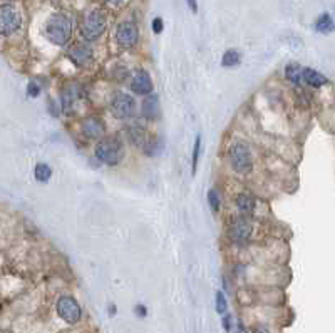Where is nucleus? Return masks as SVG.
I'll list each match as a JSON object with an SVG mask.
<instances>
[{"mask_svg":"<svg viewBox=\"0 0 335 333\" xmlns=\"http://www.w3.org/2000/svg\"><path fill=\"white\" fill-rule=\"evenodd\" d=\"M45 35L52 44L66 45L72 35V22L66 13H54L45 24Z\"/></svg>","mask_w":335,"mask_h":333,"instance_id":"f257e3e1","label":"nucleus"},{"mask_svg":"<svg viewBox=\"0 0 335 333\" xmlns=\"http://www.w3.org/2000/svg\"><path fill=\"white\" fill-rule=\"evenodd\" d=\"M96 158L103 164L108 166H116L124 158V144L116 136H108V138L101 139L94 149Z\"/></svg>","mask_w":335,"mask_h":333,"instance_id":"f03ea898","label":"nucleus"},{"mask_svg":"<svg viewBox=\"0 0 335 333\" xmlns=\"http://www.w3.org/2000/svg\"><path fill=\"white\" fill-rule=\"evenodd\" d=\"M106 25H108L106 13L101 10V8H93V10H87L84 15H82L81 34L86 40L91 42V40L99 39L101 35L104 34Z\"/></svg>","mask_w":335,"mask_h":333,"instance_id":"7ed1b4c3","label":"nucleus"},{"mask_svg":"<svg viewBox=\"0 0 335 333\" xmlns=\"http://www.w3.org/2000/svg\"><path fill=\"white\" fill-rule=\"evenodd\" d=\"M228 158H230V164H231L233 169L236 172H241V174L250 172V169L253 167L248 146L245 143H241V141H235V143L230 146Z\"/></svg>","mask_w":335,"mask_h":333,"instance_id":"20e7f679","label":"nucleus"},{"mask_svg":"<svg viewBox=\"0 0 335 333\" xmlns=\"http://www.w3.org/2000/svg\"><path fill=\"white\" fill-rule=\"evenodd\" d=\"M22 17L12 3H2L0 5V35H10L20 29Z\"/></svg>","mask_w":335,"mask_h":333,"instance_id":"39448f33","label":"nucleus"},{"mask_svg":"<svg viewBox=\"0 0 335 333\" xmlns=\"http://www.w3.org/2000/svg\"><path fill=\"white\" fill-rule=\"evenodd\" d=\"M251 223L245 216H235L231 218L230 226H228V238L235 245H245L251 236Z\"/></svg>","mask_w":335,"mask_h":333,"instance_id":"423d86ee","label":"nucleus"},{"mask_svg":"<svg viewBox=\"0 0 335 333\" xmlns=\"http://www.w3.org/2000/svg\"><path fill=\"white\" fill-rule=\"evenodd\" d=\"M57 315L62 318L64 322L69 323V325H76L77 322L81 320V307L79 303H77L76 298H72V296L69 295H64L61 298L57 300Z\"/></svg>","mask_w":335,"mask_h":333,"instance_id":"0eeeda50","label":"nucleus"},{"mask_svg":"<svg viewBox=\"0 0 335 333\" xmlns=\"http://www.w3.org/2000/svg\"><path fill=\"white\" fill-rule=\"evenodd\" d=\"M137 40H139V30L134 22H121L116 27V42L121 47L131 49L137 44Z\"/></svg>","mask_w":335,"mask_h":333,"instance_id":"6e6552de","label":"nucleus"},{"mask_svg":"<svg viewBox=\"0 0 335 333\" xmlns=\"http://www.w3.org/2000/svg\"><path fill=\"white\" fill-rule=\"evenodd\" d=\"M111 107L114 116L121 117V119H131L136 112V101L127 94H117L112 99Z\"/></svg>","mask_w":335,"mask_h":333,"instance_id":"1a4fd4ad","label":"nucleus"},{"mask_svg":"<svg viewBox=\"0 0 335 333\" xmlns=\"http://www.w3.org/2000/svg\"><path fill=\"white\" fill-rule=\"evenodd\" d=\"M153 89H154V85H153V81H151V76L148 72L143 69L136 71V74L132 76V79H131L132 92H136L139 95H151Z\"/></svg>","mask_w":335,"mask_h":333,"instance_id":"9d476101","label":"nucleus"},{"mask_svg":"<svg viewBox=\"0 0 335 333\" xmlns=\"http://www.w3.org/2000/svg\"><path fill=\"white\" fill-rule=\"evenodd\" d=\"M67 57L74 66L87 67V66H91V62H93V51L84 44H77L74 47L69 49Z\"/></svg>","mask_w":335,"mask_h":333,"instance_id":"9b49d317","label":"nucleus"},{"mask_svg":"<svg viewBox=\"0 0 335 333\" xmlns=\"http://www.w3.org/2000/svg\"><path fill=\"white\" fill-rule=\"evenodd\" d=\"M104 131H106V126L99 117H87V119L82 121V124H81V132L87 139L101 138V136L104 134Z\"/></svg>","mask_w":335,"mask_h":333,"instance_id":"f8f14e48","label":"nucleus"},{"mask_svg":"<svg viewBox=\"0 0 335 333\" xmlns=\"http://www.w3.org/2000/svg\"><path fill=\"white\" fill-rule=\"evenodd\" d=\"M302 79H304L309 85H312V87H322L324 84H327L325 76H322L320 72H317L314 69H309V67L302 71Z\"/></svg>","mask_w":335,"mask_h":333,"instance_id":"ddd939ff","label":"nucleus"},{"mask_svg":"<svg viewBox=\"0 0 335 333\" xmlns=\"http://www.w3.org/2000/svg\"><path fill=\"white\" fill-rule=\"evenodd\" d=\"M143 114L146 119L154 121L158 117V97L151 94L148 99L143 102Z\"/></svg>","mask_w":335,"mask_h":333,"instance_id":"4468645a","label":"nucleus"},{"mask_svg":"<svg viewBox=\"0 0 335 333\" xmlns=\"http://www.w3.org/2000/svg\"><path fill=\"white\" fill-rule=\"evenodd\" d=\"M235 204L243 214H250L255 209V199L250 194H238L235 198Z\"/></svg>","mask_w":335,"mask_h":333,"instance_id":"2eb2a0df","label":"nucleus"},{"mask_svg":"<svg viewBox=\"0 0 335 333\" xmlns=\"http://www.w3.org/2000/svg\"><path fill=\"white\" fill-rule=\"evenodd\" d=\"M315 29L320 32V34H330V32L335 30V24L332 20V17L329 15V13H324V15H320L319 19L315 22Z\"/></svg>","mask_w":335,"mask_h":333,"instance_id":"dca6fc26","label":"nucleus"},{"mask_svg":"<svg viewBox=\"0 0 335 333\" xmlns=\"http://www.w3.org/2000/svg\"><path fill=\"white\" fill-rule=\"evenodd\" d=\"M240 61H241L240 51H236V49H230V51L224 52V56L222 59V64H223V67H235L240 64Z\"/></svg>","mask_w":335,"mask_h":333,"instance_id":"f3484780","label":"nucleus"},{"mask_svg":"<svg viewBox=\"0 0 335 333\" xmlns=\"http://www.w3.org/2000/svg\"><path fill=\"white\" fill-rule=\"evenodd\" d=\"M129 139L132 141V144H136L137 148H144L146 144V134H144V129H141L139 126L132 127V129H129Z\"/></svg>","mask_w":335,"mask_h":333,"instance_id":"a211bd4d","label":"nucleus"},{"mask_svg":"<svg viewBox=\"0 0 335 333\" xmlns=\"http://www.w3.org/2000/svg\"><path fill=\"white\" fill-rule=\"evenodd\" d=\"M302 67L298 66V64H288L287 69H285V76L287 79L293 82V84H298V82L302 81Z\"/></svg>","mask_w":335,"mask_h":333,"instance_id":"6ab92c4d","label":"nucleus"},{"mask_svg":"<svg viewBox=\"0 0 335 333\" xmlns=\"http://www.w3.org/2000/svg\"><path fill=\"white\" fill-rule=\"evenodd\" d=\"M52 176V169L47 166V164H37L35 166V179L40 182H47Z\"/></svg>","mask_w":335,"mask_h":333,"instance_id":"aec40b11","label":"nucleus"},{"mask_svg":"<svg viewBox=\"0 0 335 333\" xmlns=\"http://www.w3.org/2000/svg\"><path fill=\"white\" fill-rule=\"evenodd\" d=\"M208 203H210L211 211L218 213V209H220V198H218V193L215 189H210L208 191Z\"/></svg>","mask_w":335,"mask_h":333,"instance_id":"412c9836","label":"nucleus"},{"mask_svg":"<svg viewBox=\"0 0 335 333\" xmlns=\"http://www.w3.org/2000/svg\"><path fill=\"white\" fill-rule=\"evenodd\" d=\"M226 308H228V303H226V298H224V293L223 291H217V312L224 315L226 313Z\"/></svg>","mask_w":335,"mask_h":333,"instance_id":"4be33fe9","label":"nucleus"},{"mask_svg":"<svg viewBox=\"0 0 335 333\" xmlns=\"http://www.w3.org/2000/svg\"><path fill=\"white\" fill-rule=\"evenodd\" d=\"M200 149H201V138L198 136V138H196V141H195V149H193V159H191V163H193V174H195L196 166H198Z\"/></svg>","mask_w":335,"mask_h":333,"instance_id":"5701e85b","label":"nucleus"},{"mask_svg":"<svg viewBox=\"0 0 335 333\" xmlns=\"http://www.w3.org/2000/svg\"><path fill=\"white\" fill-rule=\"evenodd\" d=\"M27 92H29L30 97H37L40 94V87L37 85V82H30L29 87H27Z\"/></svg>","mask_w":335,"mask_h":333,"instance_id":"b1692460","label":"nucleus"},{"mask_svg":"<svg viewBox=\"0 0 335 333\" xmlns=\"http://www.w3.org/2000/svg\"><path fill=\"white\" fill-rule=\"evenodd\" d=\"M153 32L154 34H161L163 32V19L161 17H156L153 20Z\"/></svg>","mask_w":335,"mask_h":333,"instance_id":"393cba45","label":"nucleus"},{"mask_svg":"<svg viewBox=\"0 0 335 333\" xmlns=\"http://www.w3.org/2000/svg\"><path fill=\"white\" fill-rule=\"evenodd\" d=\"M134 313L137 315V317H146L148 315V310H146V307H143V305H136V308H134Z\"/></svg>","mask_w":335,"mask_h":333,"instance_id":"a878e982","label":"nucleus"},{"mask_svg":"<svg viewBox=\"0 0 335 333\" xmlns=\"http://www.w3.org/2000/svg\"><path fill=\"white\" fill-rule=\"evenodd\" d=\"M223 328L226 332L231 330V317H230V315H224V318H223Z\"/></svg>","mask_w":335,"mask_h":333,"instance_id":"bb28decb","label":"nucleus"},{"mask_svg":"<svg viewBox=\"0 0 335 333\" xmlns=\"http://www.w3.org/2000/svg\"><path fill=\"white\" fill-rule=\"evenodd\" d=\"M236 333H246L245 327H243V323H241V322H238V327H236Z\"/></svg>","mask_w":335,"mask_h":333,"instance_id":"cd10ccee","label":"nucleus"},{"mask_svg":"<svg viewBox=\"0 0 335 333\" xmlns=\"http://www.w3.org/2000/svg\"><path fill=\"white\" fill-rule=\"evenodd\" d=\"M253 333H270L267 328H263V327H258V328H255V332Z\"/></svg>","mask_w":335,"mask_h":333,"instance_id":"c85d7f7f","label":"nucleus"},{"mask_svg":"<svg viewBox=\"0 0 335 333\" xmlns=\"http://www.w3.org/2000/svg\"><path fill=\"white\" fill-rule=\"evenodd\" d=\"M188 5H190V8L193 12H196V3L195 2H188Z\"/></svg>","mask_w":335,"mask_h":333,"instance_id":"c756f323","label":"nucleus"}]
</instances>
